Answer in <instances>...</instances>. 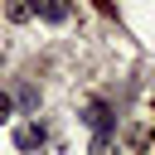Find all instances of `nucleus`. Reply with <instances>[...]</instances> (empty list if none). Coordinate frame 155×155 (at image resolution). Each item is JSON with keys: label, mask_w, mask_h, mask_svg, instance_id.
Here are the masks:
<instances>
[{"label": "nucleus", "mask_w": 155, "mask_h": 155, "mask_svg": "<svg viewBox=\"0 0 155 155\" xmlns=\"http://www.w3.org/2000/svg\"><path fill=\"white\" fill-rule=\"evenodd\" d=\"M44 140H48V131H44L39 121H24V126H15V145H19V150H44Z\"/></svg>", "instance_id": "obj_1"}, {"label": "nucleus", "mask_w": 155, "mask_h": 155, "mask_svg": "<svg viewBox=\"0 0 155 155\" xmlns=\"http://www.w3.org/2000/svg\"><path fill=\"white\" fill-rule=\"evenodd\" d=\"M34 10H39L44 19H53V24L68 19V0H34Z\"/></svg>", "instance_id": "obj_2"}, {"label": "nucleus", "mask_w": 155, "mask_h": 155, "mask_svg": "<svg viewBox=\"0 0 155 155\" xmlns=\"http://www.w3.org/2000/svg\"><path fill=\"white\" fill-rule=\"evenodd\" d=\"M5 15H10L15 24H24V19L34 15V0H10V5H5Z\"/></svg>", "instance_id": "obj_3"}, {"label": "nucleus", "mask_w": 155, "mask_h": 155, "mask_svg": "<svg viewBox=\"0 0 155 155\" xmlns=\"http://www.w3.org/2000/svg\"><path fill=\"white\" fill-rule=\"evenodd\" d=\"M92 155H121V150H116V140H111V131H97V140H92Z\"/></svg>", "instance_id": "obj_4"}, {"label": "nucleus", "mask_w": 155, "mask_h": 155, "mask_svg": "<svg viewBox=\"0 0 155 155\" xmlns=\"http://www.w3.org/2000/svg\"><path fill=\"white\" fill-rule=\"evenodd\" d=\"M87 121H92L97 131H107V121H111V116H107V102H92V107H87Z\"/></svg>", "instance_id": "obj_5"}, {"label": "nucleus", "mask_w": 155, "mask_h": 155, "mask_svg": "<svg viewBox=\"0 0 155 155\" xmlns=\"http://www.w3.org/2000/svg\"><path fill=\"white\" fill-rule=\"evenodd\" d=\"M10 111H15V102H10V97H5V92H0V121H5V116H10Z\"/></svg>", "instance_id": "obj_6"}]
</instances>
